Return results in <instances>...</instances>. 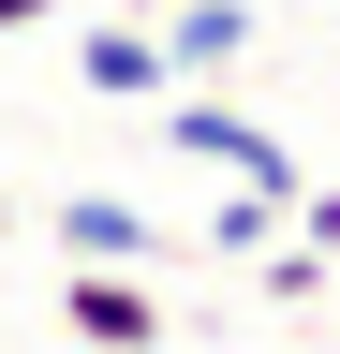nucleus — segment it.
<instances>
[{"label": "nucleus", "mask_w": 340, "mask_h": 354, "mask_svg": "<svg viewBox=\"0 0 340 354\" xmlns=\"http://www.w3.org/2000/svg\"><path fill=\"white\" fill-rule=\"evenodd\" d=\"M163 148H178V162H222V177H251V192H311V162H296L281 148V133L267 118H237V104H207V74H178V88H163Z\"/></svg>", "instance_id": "nucleus-1"}, {"label": "nucleus", "mask_w": 340, "mask_h": 354, "mask_svg": "<svg viewBox=\"0 0 340 354\" xmlns=\"http://www.w3.org/2000/svg\"><path fill=\"white\" fill-rule=\"evenodd\" d=\"M60 339L148 354V339H178V295H148V281H118V266H89V281H60Z\"/></svg>", "instance_id": "nucleus-2"}, {"label": "nucleus", "mask_w": 340, "mask_h": 354, "mask_svg": "<svg viewBox=\"0 0 340 354\" xmlns=\"http://www.w3.org/2000/svg\"><path fill=\"white\" fill-rule=\"evenodd\" d=\"M74 88H104V104H163L178 59H163V30H134V15H89V30H74Z\"/></svg>", "instance_id": "nucleus-3"}, {"label": "nucleus", "mask_w": 340, "mask_h": 354, "mask_svg": "<svg viewBox=\"0 0 340 354\" xmlns=\"http://www.w3.org/2000/svg\"><path fill=\"white\" fill-rule=\"evenodd\" d=\"M60 251H74V266H148V251H178V236H163L148 207H118V192H74V207H60Z\"/></svg>", "instance_id": "nucleus-4"}, {"label": "nucleus", "mask_w": 340, "mask_h": 354, "mask_svg": "<svg viewBox=\"0 0 340 354\" xmlns=\"http://www.w3.org/2000/svg\"><path fill=\"white\" fill-rule=\"evenodd\" d=\"M163 59L178 74H237L251 59V0H178V15H163Z\"/></svg>", "instance_id": "nucleus-5"}, {"label": "nucleus", "mask_w": 340, "mask_h": 354, "mask_svg": "<svg viewBox=\"0 0 340 354\" xmlns=\"http://www.w3.org/2000/svg\"><path fill=\"white\" fill-rule=\"evenodd\" d=\"M251 281H267V310H325V295H340V251H311V236H267V251H251Z\"/></svg>", "instance_id": "nucleus-6"}, {"label": "nucleus", "mask_w": 340, "mask_h": 354, "mask_svg": "<svg viewBox=\"0 0 340 354\" xmlns=\"http://www.w3.org/2000/svg\"><path fill=\"white\" fill-rule=\"evenodd\" d=\"M296 236H311V251H340V192H296Z\"/></svg>", "instance_id": "nucleus-7"}, {"label": "nucleus", "mask_w": 340, "mask_h": 354, "mask_svg": "<svg viewBox=\"0 0 340 354\" xmlns=\"http://www.w3.org/2000/svg\"><path fill=\"white\" fill-rule=\"evenodd\" d=\"M45 15H60V0H0V30H45Z\"/></svg>", "instance_id": "nucleus-8"}, {"label": "nucleus", "mask_w": 340, "mask_h": 354, "mask_svg": "<svg viewBox=\"0 0 340 354\" xmlns=\"http://www.w3.org/2000/svg\"><path fill=\"white\" fill-rule=\"evenodd\" d=\"M0 236H15V207H0Z\"/></svg>", "instance_id": "nucleus-9"}]
</instances>
